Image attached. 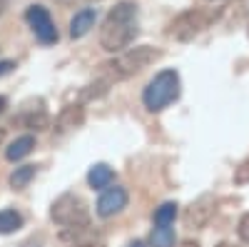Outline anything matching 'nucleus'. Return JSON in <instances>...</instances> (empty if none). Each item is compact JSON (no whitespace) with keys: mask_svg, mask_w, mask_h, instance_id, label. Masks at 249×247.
<instances>
[{"mask_svg":"<svg viewBox=\"0 0 249 247\" xmlns=\"http://www.w3.org/2000/svg\"><path fill=\"white\" fill-rule=\"evenodd\" d=\"M137 5L130 0L117 3L100 25V45L107 53L127 50L137 38Z\"/></svg>","mask_w":249,"mask_h":247,"instance_id":"1","label":"nucleus"},{"mask_svg":"<svg viewBox=\"0 0 249 247\" xmlns=\"http://www.w3.org/2000/svg\"><path fill=\"white\" fill-rule=\"evenodd\" d=\"M162 57V53L152 45H137V48H127L122 50L117 57H112L110 63H105L102 68H105V75L110 82L115 80H127L137 73H142L144 68H150L152 63H157V60Z\"/></svg>","mask_w":249,"mask_h":247,"instance_id":"2","label":"nucleus"},{"mask_svg":"<svg viewBox=\"0 0 249 247\" xmlns=\"http://www.w3.org/2000/svg\"><path fill=\"white\" fill-rule=\"evenodd\" d=\"M182 93V82H179V73L177 70H160L142 93V102L150 113H160L167 105L179 97Z\"/></svg>","mask_w":249,"mask_h":247,"instance_id":"3","label":"nucleus"},{"mask_svg":"<svg viewBox=\"0 0 249 247\" xmlns=\"http://www.w3.org/2000/svg\"><path fill=\"white\" fill-rule=\"evenodd\" d=\"M222 15V10L217 8H190V10H182L172 23H170V35L179 43H190L197 35H202L207 28H212V23H217Z\"/></svg>","mask_w":249,"mask_h":247,"instance_id":"4","label":"nucleus"},{"mask_svg":"<svg viewBox=\"0 0 249 247\" xmlns=\"http://www.w3.org/2000/svg\"><path fill=\"white\" fill-rule=\"evenodd\" d=\"M50 217L62 225V228H77V225H90V210L85 200L80 195H72V192H65L60 195L53 208H50Z\"/></svg>","mask_w":249,"mask_h":247,"instance_id":"5","label":"nucleus"},{"mask_svg":"<svg viewBox=\"0 0 249 247\" xmlns=\"http://www.w3.org/2000/svg\"><path fill=\"white\" fill-rule=\"evenodd\" d=\"M25 20H28V25L33 28L35 38H37L43 45L57 43V28H55V23H53L48 8H43V5H30V8L25 10Z\"/></svg>","mask_w":249,"mask_h":247,"instance_id":"6","label":"nucleus"},{"mask_svg":"<svg viewBox=\"0 0 249 247\" xmlns=\"http://www.w3.org/2000/svg\"><path fill=\"white\" fill-rule=\"evenodd\" d=\"M214 210H217L214 195H199L190 208L184 210V225L192 228V230H199V228H204V225L212 220Z\"/></svg>","mask_w":249,"mask_h":247,"instance_id":"7","label":"nucleus"},{"mask_svg":"<svg viewBox=\"0 0 249 247\" xmlns=\"http://www.w3.org/2000/svg\"><path fill=\"white\" fill-rule=\"evenodd\" d=\"M127 200H130L127 190L120 188V185H115V188H105V192H102L100 200H97V215L100 217H115V215H120L124 208H127Z\"/></svg>","mask_w":249,"mask_h":247,"instance_id":"8","label":"nucleus"},{"mask_svg":"<svg viewBox=\"0 0 249 247\" xmlns=\"http://www.w3.org/2000/svg\"><path fill=\"white\" fill-rule=\"evenodd\" d=\"M95 18H97V13H95V8H82V10H77L75 15H72V20H70V38H82V35H88L90 33V28H95Z\"/></svg>","mask_w":249,"mask_h":247,"instance_id":"9","label":"nucleus"},{"mask_svg":"<svg viewBox=\"0 0 249 247\" xmlns=\"http://www.w3.org/2000/svg\"><path fill=\"white\" fill-rule=\"evenodd\" d=\"M112 180H115V172H112L110 165H105V162L92 165L90 172H88V182H90V188H95V190H105V188H110Z\"/></svg>","mask_w":249,"mask_h":247,"instance_id":"10","label":"nucleus"},{"mask_svg":"<svg viewBox=\"0 0 249 247\" xmlns=\"http://www.w3.org/2000/svg\"><path fill=\"white\" fill-rule=\"evenodd\" d=\"M33 148H35V137H33V135H23V137H18V140L10 142V148L5 150V157H8L10 162L23 160L25 155L33 152Z\"/></svg>","mask_w":249,"mask_h":247,"instance_id":"11","label":"nucleus"},{"mask_svg":"<svg viewBox=\"0 0 249 247\" xmlns=\"http://www.w3.org/2000/svg\"><path fill=\"white\" fill-rule=\"evenodd\" d=\"M82 120H85L82 105H68L65 110L60 113V117H57V128H60V130H70V128L82 125Z\"/></svg>","mask_w":249,"mask_h":247,"instance_id":"12","label":"nucleus"},{"mask_svg":"<svg viewBox=\"0 0 249 247\" xmlns=\"http://www.w3.org/2000/svg\"><path fill=\"white\" fill-rule=\"evenodd\" d=\"M23 228V215L15 210H0V235H13Z\"/></svg>","mask_w":249,"mask_h":247,"instance_id":"13","label":"nucleus"},{"mask_svg":"<svg viewBox=\"0 0 249 247\" xmlns=\"http://www.w3.org/2000/svg\"><path fill=\"white\" fill-rule=\"evenodd\" d=\"M35 177V165H23V168H15L10 175V188L13 190H23L30 185V180Z\"/></svg>","mask_w":249,"mask_h":247,"instance_id":"14","label":"nucleus"},{"mask_svg":"<svg viewBox=\"0 0 249 247\" xmlns=\"http://www.w3.org/2000/svg\"><path fill=\"white\" fill-rule=\"evenodd\" d=\"M177 217V202H162L155 210V228H167Z\"/></svg>","mask_w":249,"mask_h":247,"instance_id":"15","label":"nucleus"},{"mask_svg":"<svg viewBox=\"0 0 249 247\" xmlns=\"http://www.w3.org/2000/svg\"><path fill=\"white\" fill-rule=\"evenodd\" d=\"M150 245L152 247H175V230L170 228H155L150 235Z\"/></svg>","mask_w":249,"mask_h":247,"instance_id":"16","label":"nucleus"},{"mask_svg":"<svg viewBox=\"0 0 249 247\" xmlns=\"http://www.w3.org/2000/svg\"><path fill=\"white\" fill-rule=\"evenodd\" d=\"M112 82L107 77H100L97 82H92V85H88L85 90H82V100H95V97H102L107 90H110Z\"/></svg>","mask_w":249,"mask_h":247,"instance_id":"17","label":"nucleus"},{"mask_svg":"<svg viewBox=\"0 0 249 247\" xmlns=\"http://www.w3.org/2000/svg\"><path fill=\"white\" fill-rule=\"evenodd\" d=\"M234 182L237 185H247L249 182V160H244L239 168L234 170Z\"/></svg>","mask_w":249,"mask_h":247,"instance_id":"18","label":"nucleus"},{"mask_svg":"<svg viewBox=\"0 0 249 247\" xmlns=\"http://www.w3.org/2000/svg\"><path fill=\"white\" fill-rule=\"evenodd\" d=\"M237 232H239V240L249 245V212L242 215V220H239V225H237Z\"/></svg>","mask_w":249,"mask_h":247,"instance_id":"19","label":"nucleus"},{"mask_svg":"<svg viewBox=\"0 0 249 247\" xmlns=\"http://www.w3.org/2000/svg\"><path fill=\"white\" fill-rule=\"evenodd\" d=\"M13 68H15V63H13V60H0V77H3V75H8Z\"/></svg>","mask_w":249,"mask_h":247,"instance_id":"20","label":"nucleus"},{"mask_svg":"<svg viewBox=\"0 0 249 247\" xmlns=\"http://www.w3.org/2000/svg\"><path fill=\"white\" fill-rule=\"evenodd\" d=\"M70 247H105V245H102V242H75V245H70Z\"/></svg>","mask_w":249,"mask_h":247,"instance_id":"21","label":"nucleus"},{"mask_svg":"<svg viewBox=\"0 0 249 247\" xmlns=\"http://www.w3.org/2000/svg\"><path fill=\"white\" fill-rule=\"evenodd\" d=\"M62 5H75V3H97V0H57Z\"/></svg>","mask_w":249,"mask_h":247,"instance_id":"22","label":"nucleus"},{"mask_svg":"<svg viewBox=\"0 0 249 247\" xmlns=\"http://www.w3.org/2000/svg\"><path fill=\"white\" fill-rule=\"evenodd\" d=\"M5 108H8V100H5L3 95H0V115H3V113H5Z\"/></svg>","mask_w":249,"mask_h":247,"instance_id":"23","label":"nucleus"},{"mask_svg":"<svg viewBox=\"0 0 249 247\" xmlns=\"http://www.w3.org/2000/svg\"><path fill=\"white\" fill-rule=\"evenodd\" d=\"M5 8H8V0H0V15L5 13Z\"/></svg>","mask_w":249,"mask_h":247,"instance_id":"24","label":"nucleus"},{"mask_svg":"<svg viewBox=\"0 0 249 247\" xmlns=\"http://www.w3.org/2000/svg\"><path fill=\"white\" fill-rule=\"evenodd\" d=\"M127 247H144V242H140V240H135V242H130Z\"/></svg>","mask_w":249,"mask_h":247,"instance_id":"25","label":"nucleus"},{"mask_svg":"<svg viewBox=\"0 0 249 247\" xmlns=\"http://www.w3.org/2000/svg\"><path fill=\"white\" fill-rule=\"evenodd\" d=\"M3 140H5V130L0 128V145H3Z\"/></svg>","mask_w":249,"mask_h":247,"instance_id":"26","label":"nucleus"},{"mask_svg":"<svg viewBox=\"0 0 249 247\" xmlns=\"http://www.w3.org/2000/svg\"><path fill=\"white\" fill-rule=\"evenodd\" d=\"M182 247H199V245H197V242H184Z\"/></svg>","mask_w":249,"mask_h":247,"instance_id":"27","label":"nucleus"},{"mask_svg":"<svg viewBox=\"0 0 249 247\" xmlns=\"http://www.w3.org/2000/svg\"><path fill=\"white\" fill-rule=\"evenodd\" d=\"M217 247H237V245H230V242H222V245H217Z\"/></svg>","mask_w":249,"mask_h":247,"instance_id":"28","label":"nucleus"},{"mask_svg":"<svg viewBox=\"0 0 249 247\" xmlns=\"http://www.w3.org/2000/svg\"><path fill=\"white\" fill-rule=\"evenodd\" d=\"M207 3H222V0H207Z\"/></svg>","mask_w":249,"mask_h":247,"instance_id":"29","label":"nucleus"}]
</instances>
